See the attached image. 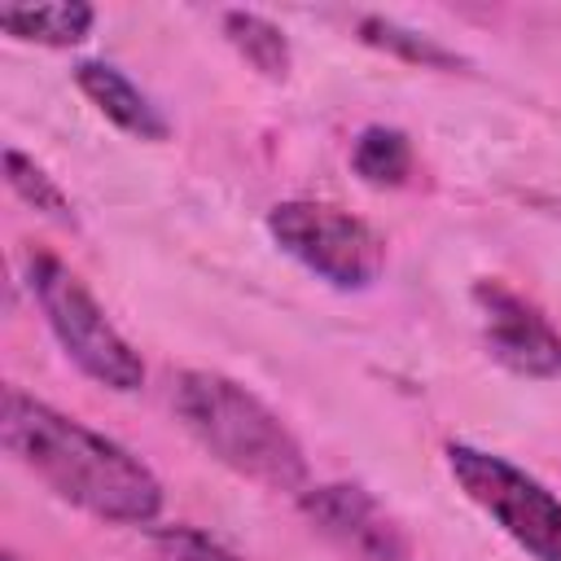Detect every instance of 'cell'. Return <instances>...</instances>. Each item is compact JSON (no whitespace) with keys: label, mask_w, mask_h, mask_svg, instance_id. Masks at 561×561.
<instances>
[{"label":"cell","mask_w":561,"mask_h":561,"mask_svg":"<svg viewBox=\"0 0 561 561\" xmlns=\"http://www.w3.org/2000/svg\"><path fill=\"white\" fill-rule=\"evenodd\" d=\"M75 83L118 131H127L136 140H167L171 136L167 114L118 66H110V61H79L75 66Z\"/></svg>","instance_id":"ba28073f"},{"label":"cell","mask_w":561,"mask_h":561,"mask_svg":"<svg viewBox=\"0 0 561 561\" xmlns=\"http://www.w3.org/2000/svg\"><path fill=\"white\" fill-rule=\"evenodd\" d=\"M482 342L495 364H504L517 377H561V329L513 285L504 280H473L469 289Z\"/></svg>","instance_id":"8992f818"},{"label":"cell","mask_w":561,"mask_h":561,"mask_svg":"<svg viewBox=\"0 0 561 561\" xmlns=\"http://www.w3.org/2000/svg\"><path fill=\"white\" fill-rule=\"evenodd\" d=\"M0 443L57 500L96 522L149 526L162 513V482L140 456L22 386H4L0 394Z\"/></svg>","instance_id":"6da1fadb"},{"label":"cell","mask_w":561,"mask_h":561,"mask_svg":"<svg viewBox=\"0 0 561 561\" xmlns=\"http://www.w3.org/2000/svg\"><path fill=\"white\" fill-rule=\"evenodd\" d=\"M153 552H158V561H241L219 539H210L206 530H193V526L162 530L158 543H153Z\"/></svg>","instance_id":"5bb4252c"},{"label":"cell","mask_w":561,"mask_h":561,"mask_svg":"<svg viewBox=\"0 0 561 561\" xmlns=\"http://www.w3.org/2000/svg\"><path fill=\"white\" fill-rule=\"evenodd\" d=\"M0 561H22V557H13V552H4V557H0Z\"/></svg>","instance_id":"9a60e30c"},{"label":"cell","mask_w":561,"mask_h":561,"mask_svg":"<svg viewBox=\"0 0 561 561\" xmlns=\"http://www.w3.org/2000/svg\"><path fill=\"white\" fill-rule=\"evenodd\" d=\"M26 285L39 302L53 337L61 342V351L70 355V364L83 377H92L96 386L118 390V394H131L145 386V364L136 355V346L114 329V320L105 316L96 294L79 280L75 267H66L48 250H31Z\"/></svg>","instance_id":"3957f363"},{"label":"cell","mask_w":561,"mask_h":561,"mask_svg":"<svg viewBox=\"0 0 561 561\" xmlns=\"http://www.w3.org/2000/svg\"><path fill=\"white\" fill-rule=\"evenodd\" d=\"M302 517L351 561H412L403 526L359 482H320L298 495Z\"/></svg>","instance_id":"52a82bcc"},{"label":"cell","mask_w":561,"mask_h":561,"mask_svg":"<svg viewBox=\"0 0 561 561\" xmlns=\"http://www.w3.org/2000/svg\"><path fill=\"white\" fill-rule=\"evenodd\" d=\"M96 22V9L83 0H57V4H0V26L13 39L44 44V48H70L88 39Z\"/></svg>","instance_id":"9c48e42d"},{"label":"cell","mask_w":561,"mask_h":561,"mask_svg":"<svg viewBox=\"0 0 561 561\" xmlns=\"http://www.w3.org/2000/svg\"><path fill=\"white\" fill-rule=\"evenodd\" d=\"M267 232L294 263L333 289H368L386 272V237L342 206L307 197L276 202L267 210Z\"/></svg>","instance_id":"277c9868"},{"label":"cell","mask_w":561,"mask_h":561,"mask_svg":"<svg viewBox=\"0 0 561 561\" xmlns=\"http://www.w3.org/2000/svg\"><path fill=\"white\" fill-rule=\"evenodd\" d=\"M447 473L522 552L535 561H561V500L508 456L473 443H447Z\"/></svg>","instance_id":"5b68a950"},{"label":"cell","mask_w":561,"mask_h":561,"mask_svg":"<svg viewBox=\"0 0 561 561\" xmlns=\"http://www.w3.org/2000/svg\"><path fill=\"white\" fill-rule=\"evenodd\" d=\"M224 35H228V44H232L263 79H285V75H289L294 53H289L285 31H280L272 18L250 13V9H228V13H224Z\"/></svg>","instance_id":"8fae6325"},{"label":"cell","mask_w":561,"mask_h":561,"mask_svg":"<svg viewBox=\"0 0 561 561\" xmlns=\"http://www.w3.org/2000/svg\"><path fill=\"white\" fill-rule=\"evenodd\" d=\"M4 180H9V188H13L26 206H35L39 215H48V219H57V224H75V206H70L66 188H61L35 158H26L22 149H4Z\"/></svg>","instance_id":"4fadbf2b"},{"label":"cell","mask_w":561,"mask_h":561,"mask_svg":"<svg viewBox=\"0 0 561 561\" xmlns=\"http://www.w3.org/2000/svg\"><path fill=\"white\" fill-rule=\"evenodd\" d=\"M355 31H359V39H364L368 48H381V53L408 61V66H425V70H456V66H460V57H456L451 48H443L434 35L412 31V26L394 22V18L364 13V18L355 22Z\"/></svg>","instance_id":"7c38bea8"},{"label":"cell","mask_w":561,"mask_h":561,"mask_svg":"<svg viewBox=\"0 0 561 561\" xmlns=\"http://www.w3.org/2000/svg\"><path fill=\"white\" fill-rule=\"evenodd\" d=\"M171 408L184 430L232 473L267 491L302 495L311 486L302 443L250 386L210 368H184L171 381Z\"/></svg>","instance_id":"7a4b0ae2"},{"label":"cell","mask_w":561,"mask_h":561,"mask_svg":"<svg viewBox=\"0 0 561 561\" xmlns=\"http://www.w3.org/2000/svg\"><path fill=\"white\" fill-rule=\"evenodd\" d=\"M351 171L373 188H399L412 175V140L399 127L373 123L351 145Z\"/></svg>","instance_id":"30bf717a"}]
</instances>
